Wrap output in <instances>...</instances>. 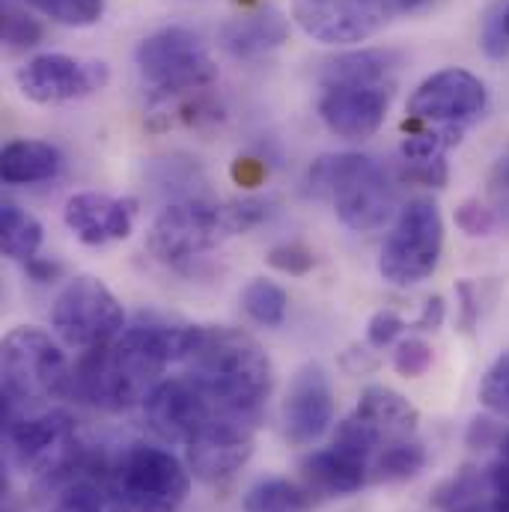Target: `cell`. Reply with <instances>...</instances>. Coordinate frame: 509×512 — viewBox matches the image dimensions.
Instances as JSON below:
<instances>
[{
  "label": "cell",
  "mask_w": 509,
  "mask_h": 512,
  "mask_svg": "<svg viewBox=\"0 0 509 512\" xmlns=\"http://www.w3.org/2000/svg\"><path fill=\"white\" fill-rule=\"evenodd\" d=\"M200 325H173L158 319H140L126 328L111 346L90 349L72 370L69 396L105 408L126 411L164 382L170 364H185L194 352Z\"/></svg>",
  "instance_id": "obj_1"
},
{
  "label": "cell",
  "mask_w": 509,
  "mask_h": 512,
  "mask_svg": "<svg viewBox=\"0 0 509 512\" xmlns=\"http://www.w3.org/2000/svg\"><path fill=\"white\" fill-rule=\"evenodd\" d=\"M188 376L206 387L221 414L256 423L271 396L274 370L265 349L239 328L200 325L194 352L188 355Z\"/></svg>",
  "instance_id": "obj_2"
},
{
  "label": "cell",
  "mask_w": 509,
  "mask_h": 512,
  "mask_svg": "<svg viewBox=\"0 0 509 512\" xmlns=\"http://www.w3.org/2000/svg\"><path fill=\"white\" fill-rule=\"evenodd\" d=\"M271 206L274 203L262 197H245L236 203H212L203 197L173 200L152 221L146 248L164 265L191 262L233 236L251 233L262 221H268Z\"/></svg>",
  "instance_id": "obj_3"
},
{
  "label": "cell",
  "mask_w": 509,
  "mask_h": 512,
  "mask_svg": "<svg viewBox=\"0 0 509 512\" xmlns=\"http://www.w3.org/2000/svg\"><path fill=\"white\" fill-rule=\"evenodd\" d=\"M307 191L328 200L337 218L355 233H373L393 215L396 191L384 167L361 152H334L313 161Z\"/></svg>",
  "instance_id": "obj_4"
},
{
  "label": "cell",
  "mask_w": 509,
  "mask_h": 512,
  "mask_svg": "<svg viewBox=\"0 0 509 512\" xmlns=\"http://www.w3.org/2000/svg\"><path fill=\"white\" fill-rule=\"evenodd\" d=\"M137 72L152 93V105L173 102L206 90L218 78V66L203 39L188 27H161L134 51Z\"/></svg>",
  "instance_id": "obj_5"
},
{
  "label": "cell",
  "mask_w": 509,
  "mask_h": 512,
  "mask_svg": "<svg viewBox=\"0 0 509 512\" xmlns=\"http://www.w3.org/2000/svg\"><path fill=\"white\" fill-rule=\"evenodd\" d=\"M3 399L12 405H36L69 396L72 370L63 349L42 328H12L0 346Z\"/></svg>",
  "instance_id": "obj_6"
},
{
  "label": "cell",
  "mask_w": 509,
  "mask_h": 512,
  "mask_svg": "<svg viewBox=\"0 0 509 512\" xmlns=\"http://www.w3.org/2000/svg\"><path fill=\"white\" fill-rule=\"evenodd\" d=\"M111 483L128 512H179L191 492V471L164 447L131 444L111 465Z\"/></svg>",
  "instance_id": "obj_7"
},
{
  "label": "cell",
  "mask_w": 509,
  "mask_h": 512,
  "mask_svg": "<svg viewBox=\"0 0 509 512\" xmlns=\"http://www.w3.org/2000/svg\"><path fill=\"white\" fill-rule=\"evenodd\" d=\"M444 251V221L432 200H411L399 209L379 251V274L393 286H414L435 274Z\"/></svg>",
  "instance_id": "obj_8"
},
{
  "label": "cell",
  "mask_w": 509,
  "mask_h": 512,
  "mask_svg": "<svg viewBox=\"0 0 509 512\" xmlns=\"http://www.w3.org/2000/svg\"><path fill=\"white\" fill-rule=\"evenodd\" d=\"M54 334L78 352L111 346L126 331V313L117 295L93 274L66 283L51 307Z\"/></svg>",
  "instance_id": "obj_9"
},
{
  "label": "cell",
  "mask_w": 509,
  "mask_h": 512,
  "mask_svg": "<svg viewBox=\"0 0 509 512\" xmlns=\"http://www.w3.org/2000/svg\"><path fill=\"white\" fill-rule=\"evenodd\" d=\"M218 414L215 399L194 376L164 379L143 399L146 426L167 444H188Z\"/></svg>",
  "instance_id": "obj_10"
},
{
  "label": "cell",
  "mask_w": 509,
  "mask_h": 512,
  "mask_svg": "<svg viewBox=\"0 0 509 512\" xmlns=\"http://www.w3.org/2000/svg\"><path fill=\"white\" fill-rule=\"evenodd\" d=\"M111 72L102 60H78L69 54H39L18 72V90L36 105H60L93 96L108 84Z\"/></svg>",
  "instance_id": "obj_11"
},
{
  "label": "cell",
  "mask_w": 509,
  "mask_h": 512,
  "mask_svg": "<svg viewBox=\"0 0 509 512\" xmlns=\"http://www.w3.org/2000/svg\"><path fill=\"white\" fill-rule=\"evenodd\" d=\"M254 456V423L218 414L185 444V465L203 483L233 480Z\"/></svg>",
  "instance_id": "obj_12"
},
{
  "label": "cell",
  "mask_w": 509,
  "mask_h": 512,
  "mask_svg": "<svg viewBox=\"0 0 509 512\" xmlns=\"http://www.w3.org/2000/svg\"><path fill=\"white\" fill-rule=\"evenodd\" d=\"M489 105L486 84L468 69H441L429 75L411 96L408 114L423 123L462 126L477 120Z\"/></svg>",
  "instance_id": "obj_13"
},
{
  "label": "cell",
  "mask_w": 509,
  "mask_h": 512,
  "mask_svg": "<svg viewBox=\"0 0 509 512\" xmlns=\"http://www.w3.org/2000/svg\"><path fill=\"white\" fill-rule=\"evenodd\" d=\"M292 18L316 42L352 45L390 21L379 0H292Z\"/></svg>",
  "instance_id": "obj_14"
},
{
  "label": "cell",
  "mask_w": 509,
  "mask_h": 512,
  "mask_svg": "<svg viewBox=\"0 0 509 512\" xmlns=\"http://www.w3.org/2000/svg\"><path fill=\"white\" fill-rule=\"evenodd\" d=\"M331 423L334 393L328 373L319 364H307L295 373L283 399V438L292 447H310L328 432Z\"/></svg>",
  "instance_id": "obj_15"
},
{
  "label": "cell",
  "mask_w": 509,
  "mask_h": 512,
  "mask_svg": "<svg viewBox=\"0 0 509 512\" xmlns=\"http://www.w3.org/2000/svg\"><path fill=\"white\" fill-rule=\"evenodd\" d=\"M393 87H322L319 117L343 140L373 137L384 126Z\"/></svg>",
  "instance_id": "obj_16"
},
{
  "label": "cell",
  "mask_w": 509,
  "mask_h": 512,
  "mask_svg": "<svg viewBox=\"0 0 509 512\" xmlns=\"http://www.w3.org/2000/svg\"><path fill=\"white\" fill-rule=\"evenodd\" d=\"M137 203L128 197H111L99 191H81L66 200L63 221L84 245L123 242L134 230Z\"/></svg>",
  "instance_id": "obj_17"
},
{
  "label": "cell",
  "mask_w": 509,
  "mask_h": 512,
  "mask_svg": "<svg viewBox=\"0 0 509 512\" xmlns=\"http://www.w3.org/2000/svg\"><path fill=\"white\" fill-rule=\"evenodd\" d=\"M301 477L304 486L310 489V495H322V498H346L361 492L370 483V459L331 444L325 450L310 453L301 462Z\"/></svg>",
  "instance_id": "obj_18"
},
{
  "label": "cell",
  "mask_w": 509,
  "mask_h": 512,
  "mask_svg": "<svg viewBox=\"0 0 509 512\" xmlns=\"http://www.w3.org/2000/svg\"><path fill=\"white\" fill-rule=\"evenodd\" d=\"M289 39V21L280 9L268 6L251 15L233 18L221 27L218 42L236 60H254L277 51Z\"/></svg>",
  "instance_id": "obj_19"
},
{
  "label": "cell",
  "mask_w": 509,
  "mask_h": 512,
  "mask_svg": "<svg viewBox=\"0 0 509 512\" xmlns=\"http://www.w3.org/2000/svg\"><path fill=\"white\" fill-rule=\"evenodd\" d=\"M402 57L390 48L337 54L322 66V87H393Z\"/></svg>",
  "instance_id": "obj_20"
},
{
  "label": "cell",
  "mask_w": 509,
  "mask_h": 512,
  "mask_svg": "<svg viewBox=\"0 0 509 512\" xmlns=\"http://www.w3.org/2000/svg\"><path fill=\"white\" fill-rule=\"evenodd\" d=\"M352 414L364 420L382 438V444L396 441V438H414L417 423H420V411L399 390L384 387V384H370L361 393Z\"/></svg>",
  "instance_id": "obj_21"
},
{
  "label": "cell",
  "mask_w": 509,
  "mask_h": 512,
  "mask_svg": "<svg viewBox=\"0 0 509 512\" xmlns=\"http://www.w3.org/2000/svg\"><path fill=\"white\" fill-rule=\"evenodd\" d=\"M63 170V155L45 140H9L0 155V173L6 185L51 182Z\"/></svg>",
  "instance_id": "obj_22"
},
{
  "label": "cell",
  "mask_w": 509,
  "mask_h": 512,
  "mask_svg": "<svg viewBox=\"0 0 509 512\" xmlns=\"http://www.w3.org/2000/svg\"><path fill=\"white\" fill-rule=\"evenodd\" d=\"M54 504L48 512H128L111 483V465L99 462V468L69 480L54 489Z\"/></svg>",
  "instance_id": "obj_23"
},
{
  "label": "cell",
  "mask_w": 509,
  "mask_h": 512,
  "mask_svg": "<svg viewBox=\"0 0 509 512\" xmlns=\"http://www.w3.org/2000/svg\"><path fill=\"white\" fill-rule=\"evenodd\" d=\"M426 468V447L417 438L387 441L373 456L370 483H405L414 480Z\"/></svg>",
  "instance_id": "obj_24"
},
{
  "label": "cell",
  "mask_w": 509,
  "mask_h": 512,
  "mask_svg": "<svg viewBox=\"0 0 509 512\" xmlns=\"http://www.w3.org/2000/svg\"><path fill=\"white\" fill-rule=\"evenodd\" d=\"M245 512H313V495L307 486H298L286 477H268L259 480L256 486L248 489Z\"/></svg>",
  "instance_id": "obj_25"
},
{
  "label": "cell",
  "mask_w": 509,
  "mask_h": 512,
  "mask_svg": "<svg viewBox=\"0 0 509 512\" xmlns=\"http://www.w3.org/2000/svg\"><path fill=\"white\" fill-rule=\"evenodd\" d=\"M0 248L18 262H30L42 248V224L9 200L0 206Z\"/></svg>",
  "instance_id": "obj_26"
},
{
  "label": "cell",
  "mask_w": 509,
  "mask_h": 512,
  "mask_svg": "<svg viewBox=\"0 0 509 512\" xmlns=\"http://www.w3.org/2000/svg\"><path fill=\"white\" fill-rule=\"evenodd\" d=\"M242 304H245V313L254 319L256 325H262V328H277V325H283V319H286L289 295H286V289L277 286L274 280L256 277V280H251V283L245 286Z\"/></svg>",
  "instance_id": "obj_27"
},
{
  "label": "cell",
  "mask_w": 509,
  "mask_h": 512,
  "mask_svg": "<svg viewBox=\"0 0 509 512\" xmlns=\"http://www.w3.org/2000/svg\"><path fill=\"white\" fill-rule=\"evenodd\" d=\"M483 495H489L486 471L462 468V471H456L453 477H447V480L435 489L432 504H435L438 510L450 512L453 507H462V504H468V501H474V498H483Z\"/></svg>",
  "instance_id": "obj_28"
},
{
  "label": "cell",
  "mask_w": 509,
  "mask_h": 512,
  "mask_svg": "<svg viewBox=\"0 0 509 512\" xmlns=\"http://www.w3.org/2000/svg\"><path fill=\"white\" fill-rule=\"evenodd\" d=\"M63 27H90L102 18V0H21Z\"/></svg>",
  "instance_id": "obj_29"
},
{
  "label": "cell",
  "mask_w": 509,
  "mask_h": 512,
  "mask_svg": "<svg viewBox=\"0 0 509 512\" xmlns=\"http://www.w3.org/2000/svg\"><path fill=\"white\" fill-rule=\"evenodd\" d=\"M459 143V128H426V131H411L402 146L399 155L402 161H432V158H444L450 146Z\"/></svg>",
  "instance_id": "obj_30"
},
{
  "label": "cell",
  "mask_w": 509,
  "mask_h": 512,
  "mask_svg": "<svg viewBox=\"0 0 509 512\" xmlns=\"http://www.w3.org/2000/svg\"><path fill=\"white\" fill-rule=\"evenodd\" d=\"M42 42V24L21 6H3V45L12 51H27Z\"/></svg>",
  "instance_id": "obj_31"
},
{
  "label": "cell",
  "mask_w": 509,
  "mask_h": 512,
  "mask_svg": "<svg viewBox=\"0 0 509 512\" xmlns=\"http://www.w3.org/2000/svg\"><path fill=\"white\" fill-rule=\"evenodd\" d=\"M480 402L489 414L509 420V352L501 355L480 382Z\"/></svg>",
  "instance_id": "obj_32"
},
{
  "label": "cell",
  "mask_w": 509,
  "mask_h": 512,
  "mask_svg": "<svg viewBox=\"0 0 509 512\" xmlns=\"http://www.w3.org/2000/svg\"><path fill=\"white\" fill-rule=\"evenodd\" d=\"M435 355H432V346L420 337H408L396 346L393 352V370L402 376V379H420L429 367H432Z\"/></svg>",
  "instance_id": "obj_33"
},
{
  "label": "cell",
  "mask_w": 509,
  "mask_h": 512,
  "mask_svg": "<svg viewBox=\"0 0 509 512\" xmlns=\"http://www.w3.org/2000/svg\"><path fill=\"white\" fill-rule=\"evenodd\" d=\"M456 224H459V230L465 233V236H489V233H495L498 230V224H501V218H498V212L492 209V206H486V203H480V200H465L459 209H456Z\"/></svg>",
  "instance_id": "obj_34"
},
{
  "label": "cell",
  "mask_w": 509,
  "mask_h": 512,
  "mask_svg": "<svg viewBox=\"0 0 509 512\" xmlns=\"http://www.w3.org/2000/svg\"><path fill=\"white\" fill-rule=\"evenodd\" d=\"M265 259H268L271 268H277L283 274H292V277H301V274L313 271V265H316V254L301 242H283V245L271 248Z\"/></svg>",
  "instance_id": "obj_35"
},
{
  "label": "cell",
  "mask_w": 509,
  "mask_h": 512,
  "mask_svg": "<svg viewBox=\"0 0 509 512\" xmlns=\"http://www.w3.org/2000/svg\"><path fill=\"white\" fill-rule=\"evenodd\" d=\"M399 179L426 185V188H444L447 185V155L432 158V161H402Z\"/></svg>",
  "instance_id": "obj_36"
},
{
  "label": "cell",
  "mask_w": 509,
  "mask_h": 512,
  "mask_svg": "<svg viewBox=\"0 0 509 512\" xmlns=\"http://www.w3.org/2000/svg\"><path fill=\"white\" fill-rule=\"evenodd\" d=\"M480 39H483V48L489 57H504L509 51V36L507 24H504V3L492 6L483 18V30H480Z\"/></svg>",
  "instance_id": "obj_37"
},
{
  "label": "cell",
  "mask_w": 509,
  "mask_h": 512,
  "mask_svg": "<svg viewBox=\"0 0 509 512\" xmlns=\"http://www.w3.org/2000/svg\"><path fill=\"white\" fill-rule=\"evenodd\" d=\"M402 331H405L402 316H396L393 310H379V313L370 319V325H367V343H370L373 349H387L390 343L399 340Z\"/></svg>",
  "instance_id": "obj_38"
},
{
  "label": "cell",
  "mask_w": 509,
  "mask_h": 512,
  "mask_svg": "<svg viewBox=\"0 0 509 512\" xmlns=\"http://www.w3.org/2000/svg\"><path fill=\"white\" fill-rule=\"evenodd\" d=\"M504 432H507V429L498 423L495 414H480V417H474V420L468 423L465 441H468V447H474V450H486V447H498L501 438H504Z\"/></svg>",
  "instance_id": "obj_39"
},
{
  "label": "cell",
  "mask_w": 509,
  "mask_h": 512,
  "mask_svg": "<svg viewBox=\"0 0 509 512\" xmlns=\"http://www.w3.org/2000/svg\"><path fill=\"white\" fill-rule=\"evenodd\" d=\"M489 197H492V209L498 212V218L504 224H509V149L495 161V167H492Z\"/></svg>",
  "instance_id": "obj_40"
},
{
  "label": "cell",
  "mask_w": 509,
  "mask_h": 512,
  "mask_svg": "<svg viewBox=\"0 0 509 512\" xmlns=\"http://www.w3.org/2000/svg\"><path fill=\"white\" fill-rule=\"evenodd\" d=\"M486 480H489V498L498 512H509V459L498 456L489 468H486Z\"/></svg>",
  "instance_id": "obj_41"
},
{
  "label": "cell",
  "mask_w": 509,
  "mask_h": 512,
  "mask_svg": "<svg viewBox=\"0 0 509 512\" xmlns=\"http://www.w3.org/2000/svg\"><path fill=\"white\" fill-rule=\"evenodd\" d=\"M456 295H459V301H462V331H474V325L480 322V295H477V289H474V283L471 280H462L459 286H456Z\"/></svg>",
  "instance_id": "obj_42"
},
{
  "label": "cell",
  "mask_w": 509,
  "mask_h": 512,
  "mask_svg": "<svg viewBox=\"0 0 509 512\" xmlns=\"http://www.w3.org/2000/svg\"><path fill=\"white\" fill-rule=\"evenodd\" d=\"M444 316H447L444 298H441V295H432V298H426V304H423V310H420L414 328H417V331H438V328L444 325Z\"/></svg>",
  "instance_id": "obj_43"
},
{
  "label": "cell",
  "mask_w": 509,
  "mask_h": 512,
  "mask_svg": "<svg viewBox=\"0 0 509 512\" xmlns=\"http://www.w3.org/2000/svg\"><path fill=\"white\" fill-rule=\"evenodd\" d=\"M233 179L239 185H245V188H254V185H259L265 179V164L256 161V158H239L233 164Z\"/></svg>",
  "instance_id": "obj_44"
},
{
  "label": "cell",
  "mask_w": 509,
  "mask_h": 512,
  "mask_svg": "<svg viewBox=\"0 0 509 512\" xmlns=\"http://www.w3.org/2000/svg\"><path fill=\"white\" fill-rule=\"evenodd\" d=\"M24 268H27V274H30L36 283H54V280L60 277V271H63L57 262L42 259V256H33L30 262H24Z\"/></svg>",
  "instance_id": "obj_45"
},
{
  "label": "cell",
  "mask_w": 509,
  "mask_h": 512,
  "mask_svg": "<svg viewBox=\"0 0 509 512\" xmlns=\"http://www.w3.org/2000/svg\"><path fill=\"white\" fill-rule=\"evenodd\" d=\"M450 512H498V510H495L492 498H489V495H483V498H474V501H468V504H462V507H453Z\"/></svg>",
  "instance_id": "obj_46"
},
{
  "label": "cell",
  "mask_w": 509,
  "mask_h": 512,
  "mask_svg": "<svg viewBox=\"0 0 509 512\" xmlns=\"http://www.w3.org/2000/svg\"><path fill=\"white\" fill-rule=\"evenodd\" d=\"M498 450H501V456H504V459H509V429H507V432H504V438H501Z\"/></svg>",
  "instance_id": "obj_47"
},
{
  "label": "cell",
  "mask_w": 509,
  "mask_h": 512,
  "mask_svg": "<svg viewBox=\"0 0 509 512\" xmlns=\"http://www.w3.org/2000/svg\"><path fill=\"white\" fill-rule=\"evenodd\" d=\"M504 24H507V36H509V0L504 3Z\"/></svg>",
  "instance_id": "obj_48"
},
{
  "label": "cell",
  "mask_w": 509,
  "mask_h": 512,
  "mask_svg": "<svg viewBox=\"0 0 509 512\" xmlns=\"http://www.w3.org/2000/svg\"><path fill=\"white\" fill-rule=\"evenodd\" d=\"M239 3H254V0H239Z\"/></svg>",
  "instance_id": "obj_49"
},
{
  "label": "cell",
  "mask_w": 509,
  "mask_h": 512,
  "mask_svg": "<svg viewBox=\"0 0 509 512\" xmlns=\"http://www.w3.org/2000/svg\"><path fill=\"white\" fill-rule=\"evenodd\" d=\"M6 512H12V510H6Z\"/></svg>",
  "instance_id": "obj_50"
}]
</instances>
